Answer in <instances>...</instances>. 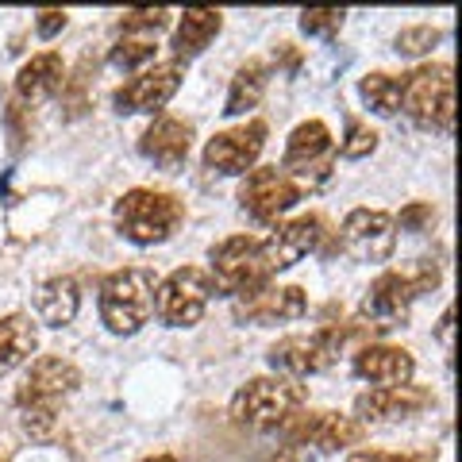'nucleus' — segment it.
<instances>
[{
	"label": "nucleus",
	"instance_id": "nucleus-7",
	"mask_svg": "<svg viewBox=\"0 0 462 462\" xmlns=\"http://www.w3.org/2000/svg\"><path fill=\"white\" fill-rule=\"evenodd\" d=\"M270 263H266V247L263 239L254 236H231L224 243L212 247V285L224 289V293H243V289H254L270 282Z\"/></svg>",
	"mask_w": 462,
	"mask_h": 462
},
{
	"label": "nucleus",
	"instance_id": "nucleus-15",
	"mask_svg": "<svg viewBox=\"0 0 462 462\" xmlns=\"http://www.w3.org/2000/svg\"><path fill=\"white\" fill-rule=\"evenodd\" d=\"M266 147V124L263 120H247L243 127H231V132H220L216 139H208L205 147V166L216 173H247L258 154Z\"/></svg>",
	"mask_w": 462,
	"mask_h": 462
},
{
	"label": "nucleus",
	"instance_id": "nucleus-22",
	"mask_svg": "<svg viewBox=\"0 0 462 462\" xmlns=\"http://www.w3.org/2000/svg\"><path fill=\"white\" fill-rule=\"evenodd\" d=\"M81 309V289L74 278H51V282H42L39 285V293H35V312H39V320L47 324V328H66V324H74V316Z\"/></svg>",
	"mask_w": 462,
	"mask_h": 462
},
{
	"label": "nucleus",
	"instance_id": "nucleus-4",
	"mask_svg": "<svg viewBox=\"0 0 462 462\" xmlns=\"http://www.w3.org/2000/svg\"><path fill=\"white\" fill-rule=\"evenodd\" d=\"M401 108L409 120L424 132H451L455 124V85H451V66L447 62H428L412 74H404V93Z\"/></svg>",
	"mask_w": 462,
	"mask_h": 462
},
{
	"label": "nucleus",
	"instance_id": "nucleus-23",
	"mask_svg": "<svg viewBox=\"0 0 462 462\" xmlns=\"http://www.w3.org/2000/svg\"><path fill=\"white\" fill-rule=\"evenodd\" d=\"M220 27H224V12H216V8H185L181 20H178V32H173V54H178V62L205 51L208 42L220 35Z\"/></svg>",
	"mask_w": 462,
	"mask_h": 462
},
{
	"label": "nucleus",
	"instance_id": "nucleus-37",
	"mask_svg": "<svg viewBox=\"0 0 462 462\" xmlns=\"http://www.w3.org/2000/svg\"><path fill=\"white\" fill-rule=\"evenodd\" d=\"M270 462H297V455H293V451H289V447H285V451H278V455H273Z\"/></svg>",
	"mask_w": 462,
	"mask_h": 462
},
{
	"label": "nucleus",
	"instance_id": "nucleus-11",
	"mask_svg": "<svg viewBox=\"0 0 462 462\" xmlns=\"http://www.w3.org/2000/svg\"><path fill=\"white\" fill-rule=\"evenodd\" d=\"M331 162H336V139H331L324 120H305L300 127H293V135L285 143V162H282L289 178L320 181L331 173Z\"/></svg>",
	"mask_w": 462,
	"mask_h": 462
},
{
	"label": "nucleus",
	"instance_id": "nucleus-8",
	"mask_svg": "<svg viewBox=\"0 0 462 462\" xmlns=\"http://www.w3.org/2000/svg\"><path fill=\"white\" fill-rule=\"evenodd\" d=\"M339 351H343L339 328H324L316 336H285L282 343L270 346V366L293 374V378H305V374L328 370L339 358Z\"/></svg>",
	"mask_w": 462,
	"mask_h": 462
},
{
	"label": "nucleus",
	"instance_id": "nucleus-38",
	"mask_svg": "<svg viewBox=\"0 0 462 462\" xmlns=\"http://www.w3.org/2000/svg\"><path fill=\"white\" fill-rule=\"evenodd\" d=\"M143 462H178L173 455H154V458H143Z\"/></svg>",
	"mask_w": 462,
	"mask_h": 462
},
{
	"label": "nucleus",
	"instance_id": "nucleus-33",
	"mask_svg": "<svg viewBox=\"0 0 462 462\" xmlns=\"http://www.w3.org/2000/svg\"><path fill=\"white\" fill-rule=\"evenodd\" d=\"M436 220V212H431V205H409V208H401V216L393 224H401L404 231H420L424 224Z\"/></svg>",
	"mask_w": 462,
	"mask_h": 462
},
{
	"label": "nucleus",
	"instance_id": "nucleus-10",
	"mask_svg": "<svg viewBox=\"0 0 462 462\" xmlns=\"http://www.w3.org/2000/svg\"><path fill=\"white\" fill-rule=\"evenodd\" d=\"M300 200V185L278 166H258L239 185V205L247 208L258 224H273Z\"/></svg>",
	"mask_w": 462,
	"mask_h": 462
},
{
	"label": "nucleus",
	"instance_id": "nucleus-29",
	"mask_svg": "<svg viewBox=\"0 0 462 462\" xmlns=\"http://www.w3.org/2000/svg\"><path fill=\"white\" fill-rule=\"evenodd\" d=\"M166 23H170V12L166 8H135V12H124L120 32L124 35H151L154 39Z\"/></svg>",
	"mask_w": 462,
	"mask_h": 462
},
{
	"label": "nucleus",
	"instance_id": "nucleus-12",
	"mask_svg": "<svg viewBox=\"0 0 462 462\" xmlns=\"http://www.w3.org/2000/svg\"><path fill=\"white\" fill-rule=\"evenodd\" d=\"M339 239H343V251L358 258V263H385L397 247V224L382 208H355L343 220Z\"/></svg>",
	"mask_w": 462,
	"mask_h": 462
},
{
	"label": "nucleus",
	"instance_id": "nucleus-36",
	"mask_svg": "<svg viewBox=\"0 0 462 462\" xmlns=\"http://www.w3.org/2000/svg\"><path fill=\"white\" fill-rule=\"evenodd\" d=\"M451 324H455V309H443V316H439V343L451 351Z\"/></svg>",
	"mask_w": 462,
	"mask_h": 462
},
{
	"label": "nucleus",
	"instance_id": "nucleus-1",
	"mask_svg": "<svg viewBox=\"0 0 462 462\" xmlns=\"http://www.w3.org/2000/svg\"><path fill=\"white\" fill-rule=\"evenodd\" d=\"M185 220V205L162 189H132L116 200V227L135 247H154L166 243Z\"/></svg>",
	"mask_w": 462,
	"mask_h": 462
},
{
	"label": "nucleus",
	"instance_id": "nucleus-24",
	"mask_svg": "<svg viewBox=\"0 0 462 462\" xmlns=\"http://www.w3.org/2000/svg\"><path fill=\"white\" fill-rule=\"evenodd\" d=\"M35 346H39V331L27 316L20 312L0 316V374L23 366L35 355Z\"/></svg>",
	"mask_w": 462,
	"mask_h": 462
},
{
	"label": "nucleus",
	"instance_id": "nucleus-30",
	"mask_svg": "<svg viewBox=\"0 0 462 462\" xmlns=\"http://www.w3.org/2000/svg\"><path fill=\"white\" fill-rule=\"evenodd\" d=\"M20 424L32 439H51L58 431V409L54 404H27V409H20Z\"/></svg>",
	"mask_w": 462,
	"mask_h": 462
},
{
	"label": "nucleus",
	"instance_id": "nucleus-17",
	"mask_svg": "<svg viewBox=\"0 0 462 462\" xmlns=\"http://www.w3.org/2000/svg\"><path fill=\"white\" fill-rule=\"evenodd\" d=\"M78 385H81V370L74 363H66L58 355H42L32 363L23 385L16 389V401L20 409H27V404H54L58 397L74 393Z\"/></svg>",
	"mask_w": 462,
	"mask_h": 462
},
{
	"label": "nucleus",
	"instance_id": "nucleus-26",
	"mask_svg": "<svg viewBox=\"0 0 462 462\" xmlns=\"http://www.w3.org/2000/svg\"><path fill=\"white\" fill-rule=\"evenodd\" d=\"M358 93L370 105V112L378 116H393L401 108V93H404V78H393V74H366Z\"/></svg>",
	"mask_w": 462,
	"mask_h": 462
},
{
	"label": "nucleus",
	"instance_id": "nucleus-31",
	"mask_svg": "<svg viewBox=\"0 0 462 462\" xmlns=\"http://www.w3.org/2000/svg\"><path fill=\"white\" fill-rule=\"evenodd\" d=\"M443 35L436 32V27H428V23H420V27H404V32L397 35V54H404V58H420V54H428L431 47H436Z\"/></svg>",
	"mask_w": 462,
	"mask_h": 462
},
{
	"label": "nucleus",
	"instance_id": "nucleus-20",
	"mask_svg": "<svg viewBox=\"0 0 462 462\" xmlns=\"http://www.w3.org/2000/svg\"><path fill=\"white\" fill-rule=\"evenodd\" d=\"M189 147H193V124L178 120V116H158L139 139V151L158 166L185 162V158H189Z\"/></svg>",
	"mask_w": 462,
	"mask_h": 462
},
{
	"label": "nucleus",
	"instance_id": "nucleus-6",
	"mask_svg": "<svg viewBox=\"0 0 462 462\" xmlns=\"http://www.w3.org/2000/svg\"><path fill=\"white\" fill-rule=\"evenodd\" d=\"M216 293L212 273L200 266L173 270L162 285H154V312L170 328H193L208 309V297Z\"/></svg>",
	"mask_w": 462,
	"mask_h": 462
},
{
	"label": "nucleus",
	"instance_id": "nucleus-18",
	"mask_svg": "<svg viewBox=\"0 0 462 462\" xmlns=\"http://www.w3.org/2000/svg\"><path fill=\"white\" fill-rule=\"evenodd\" d=\"M428 404H436V397L428 389L416 385H389V389H370L355 401L358 424H393V420H409V416L424 412Z\"/></svg>",
	"mask_w": 462,
	"mask_h": 462
},
{
	"label": "nucleus",
	"instance_id": "nucleus-34",
	"mask_svg": "<svg viewBox=\"0 0 462 462\" xmlns=\"http://www.w3.org/2000/svg\"><path fill=\"white\" fill-rule=\"evenodd\" d=\"M35 27H39L42 39H54V35L66 27V12H62V8H42L39 20H35Z\"/></svg>",
	"mask_w": 462,
	"mask_h": 462
},
{
	"label": "nucleus",
	"instance_id": "nucleus-27",
	"mask_svg": "<svg viewBox=\"0 0 462 462\" xmlns=\"http://www.w3.org/2000/svg\"><path fill=\"white\" fill-rule=\"evenodd\" d=\"M151 58H154L151 35H124V39H116V47L108 51V62L116 69H139V66H147Z\"/></svg>",
	"mask_w": 462,
	"mask_h": 462
},
{
	"label": "nucleus",
	"instance_id": "nucleus-32",
	"mask_svg": "<svg viewBox=\"0 0 462 462\" xmlns=\"http://www.w3.org/2000/svg\"><path fill=\"white\" fill-rule=\"evenodd\" d=\"M374 147H378V132H374V127H366L363 120L346 124V139L339 147L346 158H366V154H374Z\"/></svg>",
	"mask_w": 462,
	"mask_h": 462
},
{
	"label": "nucleus",
	"instance_id": "nucleus-21",
	"mask_svg": "<svg viewBox=\"0 0 462 462\" xmlns=\"http://www.w3.org/2000/svg\"><path fill=\"white\" fill-rule=\"evenodd\" d=\"M62 81H66L62 58H58L54 51H47V54H35L32 62L20 66L16 93L27 100V105H39V100H47V97H54L58 89H62Z\"/></svg>",
	"mask_w": 462,
	"mask_h": 462
},
{
	"label": "nucleus",
	"instance_id": "nucleus-35",
	"mask_svg": "<svg viewBox=\"0 0 462 462\" xmlns=\"http://www.w3.org/2000/svg\"><path fill=\"white\" fill-rule=\"evenodd\" d=\"M346 462H424L416 455H389V451H355Z\"/></svg>",
	"mask_w": 462,
	"mask_h": 462
},
{
	"label": "nucleus",
	"instance_id": "nucleus-3",
	"mask_svg": "<svg viewBox=\"0 0 462 462\" xmlns=\"http://www.w3.org/2000/svg\"><path fill=\"white\" fill-rule=\"evenodd\" d=\"M309 389L293 378H251L231 397V420L239 428H282L300 404Z\"/></svg>",
	"mask_w": 462,
	"mask_h": 462
},
{
	"label": "nucleus",
	"instance_id": "nucleus-16",
	"mask_svg": "<svg viewBox=\"0 0 462 462\" xmlns=\"http://www.w3.org/2000/svg\"><path fill=\"white\" fill-rule=\"evenodd\" d=\"M324 236H328V231H324L320 216H297V220H289V224H278V227H273L270 236L263 239L270 273L289 270L293 263H300L305 254H312V251L324 243Z\"/></svg>",
	"mask_w": 462,
	"mask_h": 462
},
{
	"label": "nucleus",
	"instance_id": "nucleus-28",
	"mask_svg": "<svg viewBox=\"0 0 462 462\" xmlns=\"http://www.w3.org/2000/svg\"><path fill=\"white\" fill-rule=\"evenodd\" d=\"M343 16H346L343 8H305L300 12V32L312 39H331V35H339Z\"/></svg>",
	"mask_w": 462,
	"mask_h": 462
},
{
	"label": "nucleus",
	"instance_id": "nucleus-9",
	"mask_svg": "<svg viewBox=\"0 0 462 462\" xmlns=\"http://www.w3.org/2000/svg\"><path fill=\"white\" fill-rule=\"evenodd\" d=\"M282 428H285L289 451H293V447L339 451V447L363 443V436H366V424L351 420V416H339V412H300V416H289Z\"/></svg>",
	"mask_w": 462,
	"mask_h": 462
},
{
	"label": "nucleus",
	"instance_id": "nucleus-5",
	"mask_svg": "<svg viewBox=\"0 0 462 462\" xmlns=\"http://www.w3.org/2000/svg\"><path fill=\"white\" fill-rule=\"evenodd\" d=\"M436 282H439V270L431 263L409 266V270H385L374 278L363 309H366V316H374V320H382V328H389L393 320H404L412 309V300L420 293H428Z\"/></svg>",
	"mask_w": 462,
	"mask_h": 462
},
{
	"label": "nucleus",
	"instance_id": "nucleus-2",
	"mask_svg": "<svg viewBox=\"0 0 462 462\" xmlns=\"http://www.w3.org/2000/svg\"><path fill=\"white\" fill-rule=\"evenodd\" d=\"M154 312V273L151 270H116L100 285V320L112 336H135Z\"/></svg>",
	"mask_w": 462,
	"mask_h": 462
},
{
	"label": "nucleus",
	"instance_id": "nucleus-19",
	"mask_svg": "<svg viewBox=\"0 0 462 462\" xmlns=\"http://www.w3.org/2000/svg\"><path fill=\"white\" fill-rule=\"evenodd\" d=\"M412 355L404 346H385V343H370L355 355V374L370 385L389 389V385H409L412 382Z\"/></svg>",
	"mask_w": 462,
	"mask_h": 462
},
{
	"label": "nucleus",
	"instance_id": "nucleus-25",
	"mask_svg": "<svg viewBox=\"0 0 462 462\" xmlns=\"http://www.w3.org/2000/svg\"><path fill=\"white\" fill-rule=\"evenodd\" d=\"M266 85H270V66L263 62V58H251V62H243V66L236 69V78H231V89H227V105H224V112H227V116L251 112L258 100H263Z\"/></svg>",
	"mask_w": 462,
	"mask_h": 462
},
{
	"label": "nucleus",
	"instance_id": "nucleus-13",
	"mask_svg": "<svg viewBox=\"0 0 462 462\" xmlns=\"http://www.w3.org/2000/svg\"><path fill=\"white\" fill-rule=\"evenodd\" d=\"M309 300H305V289L297 285H254V289H243L231 300V316L243 324H278V320H297L305 316Z\"/></svg>",
	"mask_w": 462,
	"mask_h": 462
},
{
	"label": "nucleus",
	"instance_id": "nucleus-14",
	"mask_svg": "<svg viewBox=\"0 0 462 462\" xmlns=\"http://www.w3.org/2000/svg\"><path fill=\"white\" fill-rule=\"evenodd\" d=\"M181 62L173 58V62H154V69H143L139 78H132L127 85L112 93V105L120 116H135V112H154L162 108L166 100L181 89Z\"/></svg>",
	"mask_w": 462,
	"mask_h": 462
}]
</instances>
